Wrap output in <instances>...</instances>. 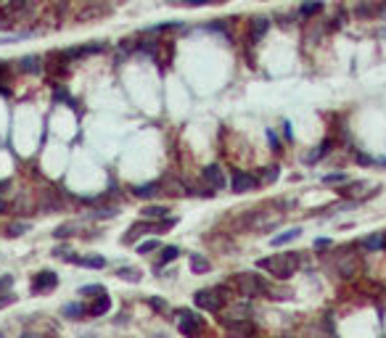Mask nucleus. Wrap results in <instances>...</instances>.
Here are the masks:
<instances>
[{
  "mask_svg": "<svg viewBox=\"0 0 386 338\" xmlns=\"http://www.w3.org/2000/svg\"><path fill=\"white\" fill-rule=\"evenodd\" d=\"M256 267L264 270V272H270V275L278 278V280H286V278H291L294 272L299 270V256H296V254H272V256L256 262Z\"/></svg>",
  "mask_w": 386,
  "mask_h": 338,
  "instance_id": "1",
  "label": "nucleus"
},
{
  "mask_svg": "<svg viewBox=\"0 0 386 338\" xmlns=\"http://www.w3.org/2000/svg\"><path fill=\"white\" fill-rule=\"evenodd\" d=\"M230 286H233L244 298H254V296L268 294V283H264L260 275H252V272H238V275L233 278Z\"/></svg>",
  "mask_w": 386,
  "mask_h": 338,
  "instance_id": "2",
  "label": "nucleus"
},
{
  "mask_svg": "<svg viewBox=\"0 0 386 338\" xmlns=\"http://www.w3.org/2000/svg\"><path fill=\"white\" fill-rule=\"evenodd\" d=\"M222 290L220 288H204V290H196V296H193V302H196V306L198 309H204V312H220L222 309V304H225V298L220 296Z\"/></svg>",
  "mask_w": 386,
  "mask_h": 338,
  "instance_id": "3",
  "label": "nucleus"
},
{
  "mask_svg": "<svg viewBox=\"0 0 386 338\" xmlns=\"http://www.w3.org/2000/svg\"><path fill=\"white\" fill-rule=\"evenodd\" d=\"M56 286H58V275L50 270H42L32 278V294H48V290H53Z\"/></svg>",
  "mask_w": 386,
  "mask_h": 338,
  "instance_id": "4",
  "label": "nucleus"
},
{
  "mask_svg": "<svg viewBox=\"0 0 386 338\" xmlns=\"http://www.w3.org/2000/svg\"><path fill=\"white\" fill-rule=\"evenodd\" d=\"M178 328L182 336H196L201 330V317L196 312H178Z\"/></svg>",
  "mask_w": 386,
  "mask_h": 338,
  "instance_id": "5",
  "label": "nucleus"
},
{
  "mask_svg": "<svg viewBox=\"0 0 386 338\" xmlns=\"http://www.w3.org/2000/svg\"><path fill=\"white\" fill-rule=\"evenodd\" d=\"M357 272H360V259H357L352 251H342V259H338V275L342 278H354Z\"/></svg>",
  "mask_w": 386,
  "mask_h": 338,
  "instance_id": "6",
  "label": "nucleus"
},
{
  "mask_svg": "<svg viewBox=\"0 0 386 338\" xmlns=\"http://www.w3.org/2000/svg\"><path fill=\"white\" fill-rule=\"evenodd\" d=\"M256 188V180L246 172H236L233 174V193H249Z\"/></svg>",
  "mask_w": 386,
  "mask_h": 338,
  "instance_id": "7",
  "label": "nucleus"
},
{
  "mask_svg": "<svg viewBox=\"0 0 386 338\" xmlns=\"http://www.w3.org/2000/svg\"><path fill=\"white\" fill-rule=\"evenodd\" d=\"M108 309H112V298H108V296H106V290H104V294H100L96 302L88 306V314H90V317H104Z\"/></svg>",
  "mask_w": 386,
  "mask_h": 338,
  "instance_id": "8",
  "label": "nucleus"
},
{
  "mask_svg": "<svg viewBox=\"0 0 386 338\" xmlns=\"http://www.w3.org/2000/svg\"><path fill=\"white\" fill-rule=\"evenodd\" d=\"M204 177H206V182L212 185L214 190H222V188H225V177H222V169H220L217 164L206 166V169H204Z\"/></svg>",
  "mask_w": 386,
  "mask_h": 338,
  "instance_id": "9",
  "label": "nucleus"
},
{
  "mask_svg": "<svg viewBox=\"0 0 386 338\" xmlns=\"http://www.w3.org/2000/svg\"><path fill=\"white\" fill-rule=\"evenodd\" d=\"M104 50V42L98 45H82V48H72L64 53V58H82V56H93V53H100Z\"/></svg>",
  "mask_w": 386,
  "mask_h": 338,
  "instance_id": "10",
  "label": "nucleus"
},
{
  "mask_svg": "<svg viewBox=\"0 0 386 338\" xmlns=\"http://www.w3.org/2000/svg\"><path fill=\"white\" fill-rule=\"evenodd\" d=\"M69 262H74V264H80V267H90V270L106 267V259L104 256H69Z\"/></svg>",
  "mask_w": 386,
  "mask_h": 338,
  "instance_id": "11",
  "label": "nucleus"
},
{
  "mask_svg": "<svg viewBox=\"0 0 386 338\" xmlns=\"http://www.w3.org/2000/svg\"><path fill=\"white\" fill-rule=\"evenodd\" d=\"M19 69L26 72V74H40V69H42V58H38V56H24V58L19 61Z\"/></svg>",
  "mask_w": 386,
  "mask_h": 338,
  "instance_id": "12",
  "label": "nucleus"
},
{
  "mask_svg": "<svg viewBox=\"0 0 386 338\" xmlns=\"http://www.w3.org/2000/svg\"><path fill=\"white\" fill-rule=\"evenodd\" d=\"M190 270L196 272V275H201V272L212 270V264H209V259L204 256V254H190Z\"/></svg>",
  "mask_w": 386,
  "mask_h": 338,
  "instance_id": "13",
  "label": "nucleus"
},
{
  "mask_svg": "<svg viewBox=\"0 0 386 338\" xmlns=\"http://www.w3.org/2000/svg\"><path fill=\"white\" fill-rule=\"evenodd\" d=\"M299 236H302V228H291V230H286V232H280V236H275L270 243H272V246H286V243L296 240Z\"/></svg>",
  "mask_w": 386,
  "mask_h": 338,
  "instance_id": "14",
  "label": "nucleus"
},
{
  "mask_svg": "<svg viewBox=\"0 0 386 338\" xmlns=\"http://www.w3.org/2000/svg\"><path fill=\"white\" fill-rule=\"evenodd\" d=\"M320 11H323V3H320V0H304V3H302V8H299L302 18H310V16H315V14H320Z\"/></svg>",
  "mask_w": 386,
  "mask_h": 338,
  "instance_id": "15",
  "label": "nucleus"
},
{
  "mask_svg": "<svg viewBox=\"0 0 386 338\" xmlns=\"http://www.w3.org/2000/svg\"><path fill=\"white\" fill-rule=\"evenodd\" d=\"M384 243H386V232H376V236H370V238L362 240V248L378 251V248H384Z\"/></svg>",
  "mask_w": 386,
  "mask_h": 338,
  "instance_id": "16",
  "label": "nucleus"
},
{
  "mask_svg": "<svg viewBox=\"0 0 386 338\" xmlns=\"http://www.w3.org/2000/svg\"><path fill=\"white\" fill-rule=\"evenodd\" d=\"M330 146H334V140H323V143L318 146V151H312L310 156H307V164H315V162H320L326 154H330Z\"/></svg>",
  "mask_w": 386,
  "mask_h": 338,
  "instance_id": "17",
  "label": "nucleus"
},
{
  "mask_svg": "<svg viewBox=\"0 0 386 338\" xmlns=\"http://www.w3.org/2000/svg\"><path fill=\"white\" fill-rule=\"evenodd\" d=\"M167 212H170L167 206H156V204H154V206H146L140 214H143L146 220H162V217H167Z\"/></svg>",
  "mask_w": 386,
  "mask_h": 338,
  "instance_id": "18",
  "label": "nucleus"
},
{
  "mask_svg": "<svg viewBox=\"0 0 386 338\" xmlns=\"http://www.w3.org/2000/svg\"><path fill=\"white\" fill-rule=\"evenodd\" d=\"M268 26H270L268 18H254L252 22V40H262V34L268 32Z\"/></svg>",
  "mask_w": 386,
  "mask_h": 338,
  "instance_id": "19",
  "label": "nucleus"
},
{
  "mask_svg": "<svg viewBox=\"0 0 386 338\" xmlns=\"http://www.w3.org/2000/svg\"><path fill=\"white\" fill-rule=\"evenodd\" d=\"M132 193L138 196V198H154V196L159 193V185H156V182H148V185H138Z\"/></svg>",
  "mask_w": 386,
  "mask_h": 338,
  "instance_id": "20",
  "label": "nucleus"
},
{
  "mask_svg": "<svg viewBox=\"0 0 386 338\" xmlns=\"http://www.w3.org/2000/svg\"><path fill=\"white\" fill-rule=\"evenodd\" d=\"M82 314H88V309L82 304H66L64 306V317H69V320H80Z\"/></svg>",
  "mask_w": 386,
  "mask_h": 338,
  "instance_id": "21",
  "label": "nucleus"
},
{
  "mask_svg": "<svg viewBox=\"0 0 386 338\" xmlns=\"http://www.w3.org/2000/svg\"><path fill=\"white\" fill-rule=\"evenodd\" d=\"M74 230H80V222H66V224H61V228H56L53 236L56 238H69V236H74Z\"/></svg>",
  "mask_w": 386,
  "mask_h": 338,
  "instance_id": "22",
  "label": "nucleus"
},
{
  "mask_svg": "<svg viewBox=\"0 0 386 338\" xmlns=\"http://www.w3.org/2000/svg\"><path fill=\"white\" fill-rule=\"evenodd\" d=\"M178 256H180V248H178V246H167V248H162V262H159V267H162V264H167V262H174ZM159 267H156V270H159Z\"/></svg>",
  "mask_w": 386,
  "mask_h": 338,
  "instance_id": "23",
  "label": "nucleus"
},
{
  "mask_svg": "<svg viewBox=\"0 0 386 338\" xmlns=\"http://www.w3.org/2000/svg\"><path fill=\"white\" fill-rule=\"evenodd\" d=\"M365 182H352V185H344L342 188V196H349V198H354V196H362V190H365Z\"/></svg>",
  "mask_w": 386,
  "mask_h": 338,
  "instance_id": "24",
  "label": "nucleus"
},
{
  "mask_svg": "<svg viewBox=\"0 0 386 338\" xmlns=\"http://www.w3.org/2000/svg\"><path fill=\"white\" fill-rule=\"evenodd\" d=\"M116 275L122 278V280H130V283H140V272H138L135 267H122Z\"/></svg>",
  "mask_w": 386,
  "mask_h": 338,
  "instance_id": "25",
  "label": "nucleus"
},
{
  "mask_svg": "<svg viewBox=\"0 0 386 338\" xmlns=\"http://www.w3.org/2000/svg\"><path fill=\"white\" fill-rule=\"evenodd\" d=\"M156 248H159V240H143L140 246H138V254H143V256H146L148 251H156Z\"/></svg>",
  "mask_w": 386,
  "mask_h": 338,
  "instance_id": "26",
  "label": "nucleus"
},
{
  "mask_svg": "<svg viewBox=\"0 0 386 338\" xmlns=\"http://www.w3.org/2000/svg\"><path fill=\"white\" fill-rule=\"evenodd\" d=\"M272 180H278V166H264L262 182H272Z\"/></svg>",
  "mask_w": 386,
  "mask_h": 338,
  "instance_id": "27",
  "label": "nucleus"
},
{
  "mask_svg": "<svg viewBox=\"0 0 386 338\" xmlns=\"http://www.w3.org/2000/svg\"><path fill=\"white\" fill-rule=\"evenodd\" d=\"M344 180H346L344 172H336V174H326V177H323L326 185H336V182H344Z\"/></svg>",
  "mask_w": 386,
  "mask_h": 338,
  "instance_id": "28",
  "label": "nucleus"
},
{
  "mask_svg": "<svg viewBox=\"0 0 386 338\" xmlns=\"http://www.w3.org/2000/svg\"><path fill=\"white\" fill-rule=\"evenodd\" d=\"M24 230H30V224H26V222H16V224L8 228V236H22Z\"/></svg>",
  "mask_w": 386,
  "mask_h": 338,
  "instance_id": "29",
  "label": "nucleus"
},
{
  "mask_svg": "<svg viewBox=\"0 0 386 338\" xmlns=\"http://www.w3.org/2000/svg\"><path fill=\"white\" fill-rule=\"evenodd\" d=\"M148 304H151L154 309H159V312H167V304H164L162 298H156V296H148Z\"/></svg>",
  "mask_w": 386,
  "mask_h": 338,
  "instance_id": "30",
  "label": "nucleus"
},
{
  "mask_svg": "<svg viewBox=\"0 0 386 338\" xmlns=\"http://www.w3.org/2000/svg\"><path fill=\"white\" fill-rule=\"evenodd\" d=\"M80 294L82 296H88V294H104V286H85V288H80Z\"/></svg>",
  "mask_w": 386,
  "mask_h": 338,
  "instance_id": "31",
  "label": "nucleus"
},
{
  "mask_svg": "<svg viewBox=\"0 0 386 338\" xmlns=\"http://www.w3.org/2000/svg\"><path fill=\"white\" fill-rule=\"evenodd\" d=\"M186 6H190V8H198V6H209V3H220V0H182Z\"/></svg>",
  "mask_w": 386,
  "mask_h": 338,
  "instance_id": "32",
  "label": "nucleus"
},
{
  "mask_svg": "<svg viewBox=\"0 0 386 338\" xmlns=\"http://www.w3.org/2000/svg\"><path fill=\"white\" fill-rule=\"evenodd\" d=\"M16 302V296H11V294H6L3 298H0V309H6V306H11Z\"/></svg>",
  "mask_w": 386,
  "mask_h": 338,
  "instance_id": "33",
  "label": "nucleus"
},
{
  "mask_svg": "<svg viewBox=\"0 0 386 338\" xmlns=\"http://www.w3.org/2000/svg\"><path fill=\"white\" fill-rule=\"evenodd\" d=\"M268 138H270V146H272V151H280V148H278V138H275V132H272V130H268Z\"/></svg>",
  "mask_w": 386,
  "mask_h": 338,
  "instance_id": "34",
  "label": "nucleus"
},
{
  "mask_svg": "<svg viewBox=\"0 0 386 338\" xmlns=\"http://www.w3.org/2000/svg\"><path fill=\"white\" fill-rule=\"evenodd\" d=\"M11 283H14V278H11V275L0 278V290H6V288H8V286H11Z\"/></svg>",
  "mask_w": 386,
  "mask_h": 338,
  "instance_id": "35",
  "label": "nucleus"
},
{
  "mask_svg": "<svg viewBox=\"0 0 386 338\" xmlns=\"http://www.w3.org/2000/svg\"><path fill=\"white\" fill-rule=\"evenodd\" d=\"M357 162H360V164H373V158L365 156V154H357Z\"/></svg>",
  "mask_w": 386,
  "mask_h": 338,
  "instance_id": "36",
  "label": "nucleus"
},
{
  "mask_svg": "<svg viewBox=\"0 0 386 338\" xmlns=\"http://www.w3.org/2000/svg\"><path fill=\"white\" fill-rule=\"evenodd\" d=\"M328 246H330V240H326V238L315 240V248H328Z\"/></svg>",
  "mask_w": 386,
  "mask_h": 338,
  "instance_id": "37",
  "label": "nucleus"
},
{
  "mask_svg": "<svg viewBox=\"0 0 386 338\" xmlns=\"http://www.w3.org/2000/svg\"><path fill=\"white\" fill-rule=\"evenodd\" d=\"M6 212V201H0V214H3Z\"/></svg>",
  "mask_w": 386,
  "mask_h": 338,
  "instance_id": "38",
  "label": "nucleus"
},
{
  "mask_svg": "<svg viewBox=\"0 0 386 338\" xmlns=\"http://www.w3.org/2000/svg\"><path fill=\"white\" fill-rule=\"evenodd\" d=\"M381 16H386V6H384V8H381Z\"/></svg>",
  "mask_w": 386,
  "mask_h": 338,
  "instance_id": "39",
  "label": "nucleus"
},
{
  "mask_svg": "<svg viewBox=\"0 0 386 338\" xmlns=\"http://www.w3.org/2000/svg\"><path fill=\"white\" fill-rule=\"evenodd\" d=\"M384 248H386V243H384Z\"/></svg>",
  "mask_w": 386,
  "mask_h": 338,
  "instance_id": "40",
  "label": "nucleus"
}]
</instances>
